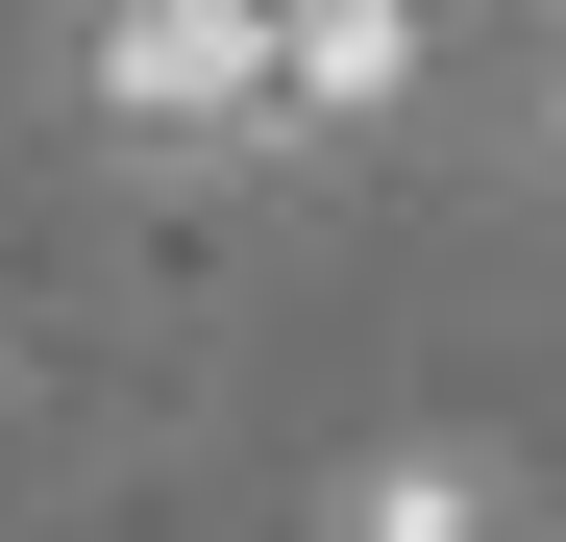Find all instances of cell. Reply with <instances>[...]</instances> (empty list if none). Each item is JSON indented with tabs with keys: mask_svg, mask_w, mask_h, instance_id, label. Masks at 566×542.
I'll use <instances>...</instances> for the list:
<instances>
[{
	"mask_svg": "<svg viewBox=\"0 0 566 542\" xmlns=\"http://www.w3.org/2000/svg\"><path fill=\"white\" fill-rule=\"evenodd\" d=\"M99 100L148 148H222V124L296 100V50H271V0H172V25H99Z\"/></svg>",
	"mask_w": 566,
	"mask_h": 542,
	"instance_id": "cell-1",
	"label": "cell"
},
{
	"mask_svg": "<svg viewBox=\"0 0 566 542\" xmlns=\"http://www.w3.org/2000/svg\"><path fill=\"white\" fill-rule=\"evenodd\" d=\"M321 542H542V493H517L468 419H419V444H369V469L321 493Z\"/></svg>",
	"mask_w": 566,
	"mask_h": 542,
	"instance_id": "cell-2",
	"label": "cell"
},
{
	"mask_svg": "<svg viewBox=\"0 0 566 542\" xmlns=\"http://www.w3.org/2000/svg\"><path fill=\"white\" fill-rule=\"evenodd\" d=\"M517 148H542V173H566V74H542V100H517Z\"/></svg>",
	"mask_w": 566,
	"mask_h": 542,
	"instance_id": "cell-3",
	"label": "cell"
},
{
	"mask_svg": "<svg viewBox=\"0 0 566 542\" xmlns=\"http://www.w3.org/2000/svg\"><path fill=\"white\" fill-rule=\"evenodd\" d=\"M99 25H172V0H99Z\"/></svg>",
	"mask_w": 566,
	"mask_h": 542,
	"instance_id": "cell-4",
	"label": "cell"
}]
</instances>
